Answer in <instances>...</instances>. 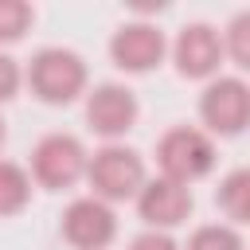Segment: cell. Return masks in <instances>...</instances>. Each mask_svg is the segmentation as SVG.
<instances>
[{
    "mask_svg": "<svg viewBox=\"0 0 250 250\" xmlns=\"http://www.w3.org/2000/svg\"><path fill=\"white\" fill-rule=\"evenodd\" d=\"M27 86L47 105H66L86 90V62L66 47H43L27 62Z\"/></svg>",
    "mask_w": 250,
    "mask_h": 250,
    "instance_id": "cell-1",
    "label": "cell"
},
{
    "mask_svg": "<svg viewBox=\"0 0 250 250\" xmlns=\"http://www.w3.org/2000/svg\"><path fill=\"white\" fill-rule=\"evenodd\" d=\"M86 180L94 188V199L121 203L145 188V160L125 145H105L86 160Z\"/></svg>",
    "mask_w": 250,
    "mask_h": 250,
    "instance_id": "cell-2",
    "label": "cell"
},
{
    "mask_svg": "<svg viewBox=\"0 0 250 250\" xmlns=\"http://www.w3.org/2000/svg\"><path fill=\"white\" fill-rule=\"evenodd\" d=\"M156 160H160L164 180L188 188V184H195V180H203V176L211 172V164H215V145H211V137H207L203 129L176 125V129H168V133L160 137Z\"/></svg>",
    "mask_w": 250,
    "mask_h": 250,
    "instance_id": "cell-3",
    "label": "cell"
},
{
    "mask_svg": "<svg viewBox=\"0 0 250 250\" xmlns=\"http://www.w3.org/2000/svg\"><path fill=\"white\" fill-rule=\"evenodd\" d=\"M86 148L78 137L70 133H47L35 148H31V176L35 184H43L47 191H62L74 188L86 176Z\"/></svg>",
    "mask_w": 250,
    "mask_h": 250,
    "instance_id": "cell-4",
    "label": "cell"
},
{
    "mask_svg": "<svg viewBox=\"0 0 250 250\" xmlns=\"http://www.w3.org/2000/svg\"><path fill=\"white\" fill-rule=\"evenodd\" d=\"M199 117L211 133L238 137L250 121V90L242 78H215L199 98Z\"/></svg>",
    "mask_w": 250,
    "mask_h": 250,
    "instance_id": "cell-5",
    "label": "cell"
},
{
    "mask_svg": "<svg viewBox=\"0 0 250 250\" xmlns=\"http://www.w3.org/2000/svg\"><path fill=\"white\" fill-rule=\"evenodd\" d=\"M117 234V215L109 211V203L82 195L62 211V238L74 250H105Z\"/></svg>",
    "mask_w": 250,
    "mask_h": 250,
    "instance_id": "cell-6",
    "label": "cell"
},
{
    "mask_svg": "<svg viewBox=\"0 0 250 250\" xmlns=\"http://www.w3.org/2000/svg\"><path fill=\"white\" fill-rule=\"evenodd\" d=\"M164 51H168L164 31H160L156 23H145V20L121 23V27L113 31V39H109V59H113L121 70H129V74H145V70L160 66Z\"/></svg>",
    "mask_w": 250,
    "mask_h": 250,
    "instance_id": "cell-7",
    "label": "cell"
},
{
    "mask_svg": "<svg viewBox=\"0 0 250 250\" xmlns=\"http://www.w3.org/2000/svg\"><path fill=\"white\" fill-rule=\"evenodd\" d=\"M137 113H141L137 94H133L129 86H117V82H102V86H94L90 98H86V121H90V129L102 133V137H121V133H129L133 121H137Z\"/></svg>",
    "mask_w": 250,
    "mask_h": 250,
    "instance_id": "cell-8",
    "label": "cell"
},
{
    "mask_svg": "<svg viewBox=\"0 0 250 250\" xmlns=\"http://www.w3.org/2000/svg\"><path fill=\"white\" fill-rule=\"evenodd\" d=\"M172 59L184 78H211L223 62V39L211 23H188L172 43Z\"/></svg>",
    "mask_w": 250,
    "mask_h": 250,
    "instance_id": "cell-9",
    "label": "cell"
},
{
    "mask_svg": "<svg viewBox=\"0 0 250 250\" xmlns=\"http://www.w3.org/2000/svg\"><path fill=\"white\" fill-rule=\"evenodd\" d=\"M137 211L141 219L152 227V230H164V227H180L188 215H191V191L184 184H172V180H148L141 191H137Z\"/></svg>",
    "mask_w": 250,
    "mask_h": 250,
    "instance_id": "cell-10",
    "label": "cell"
},
{
    "mask_svg": "<svg viewBox=\"0 0 250 250\" xmlns=\"http://www.w3.org/2000/svg\"><path fill=\"white\" fill-rule=\"evenodd\" d=\"M215 203L230 223H246V215H250V172L234 168L230 176H223V184L215 191Z\"/></svg>",
    "mask_w": 250,
    "mask_h": 250,
    "instance_id": "cell-11",
    "label": "cell"
},
{
    "mask_svg": "<svg viewBox=\"0 0 250 250\" xmlns=\"http://www.w3.org/2000/svg\"><path fill=\"white\" fill-rule=\"evenodd\" d=\"M31 199V176L12 164V160H0V219L8 215H20Z\"/></svg>",
    "mask_w": 250,
    "mask_h": 250,
    "instance_id": "cell-12",
    "label": "cell"
},
{
    "mask_svg": "<svg viewBox=\"0 0 250 250\" xmlns=\"http://www.w3.org/2000/svg\"><path fill=\"white\" fill-rule=\"evenodd\" d=\"M31 20H35L31 4H23V0H0V43H16L31 27Z\"/></svg>",
    "mask_w": 250,
    "mask_h": 250,
    "instance_id": "cell-13",
    "label": "cell"
},
{
    "mask_svg": "<svg viewBox=\"0 0 250 250\" xmlns=\"http://www.w3.org/2000/svg\"><path fill=\"white\" fill-rule=\"evenodd\" d=\"M188 250H246L238 230L234 227H223V223H211V227H199L188 242Z\"/></svg>",
    "mask_w": 250,
    "mask_h": 250,
    "instance_id": "cell-14",
    "label": "cell"
},
{
    "mask_svg": "<svg viewBox=\"0 0 250 250\" xmlns=\"http://www.w3.org/2000/svg\"><path fill=\"white\" fill-rule=\"evenodd\" d=\"M246 27H250V16L242 12V16H234V23H230V31H227V43H223V55L230 51V59L238 62V66H250V47H246Z\"/></svg>",
    "mask_w": 250,
    "mask_h": 250,
    "instance_id": "cell-15",
    "label": "cell"
},
{
    "mask_svg": "<svg viewBox=\"0 0 250 250\" xmlns=\"http://www.w3.org/2000/svg\"><path fill=\"white\" fill-rule=\"evenodd\" d=\"M20 62L12 59V55H4L0 51V102H8V98H16V90H20Z\"/></svg>",
    "mask_w": 250,
    "mask_h": 250,
    "instance_id": "cell-16",
    "label": "cell"
},
{
    "mask_svg": "<svg viewBox=\"0 0 250 250\" xmlns=\"http://www.w3.org/2000/svg\"><path fill=\"white\" fill-rule=\"evenodd\" d=\"M129 250H180V246H176L164 230H145V234H137V238H133V246H129Z\"/></svg>",
    "mask_w": 250,
    "mask_h": 250,
    "instance_id": "cell-17",
    "label": "cell"
},
{
    "mask_svg": "<svg viewBox=\"0 0 250 250\" xmlns=\"http://www.w3.org/2000/svg\"><path fill=\"white\" fill-rule=\"evenodd\" d=\"M4 137H8V133H4V117H0V145H4Z\"/></svg>",
    "mask_w": 250,
    "mask_h": 250,
    "instance_id": "cell-18",
    "label": "cell"
}]
</instances>
